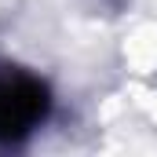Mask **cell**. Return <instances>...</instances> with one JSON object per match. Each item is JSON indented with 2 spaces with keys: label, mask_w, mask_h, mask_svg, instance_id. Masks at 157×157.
<instances>
[{
  "label": "cell",
  "mask_w": 157,
  "mask_h": 157,
  "mask_svg": "<svg viewBox=\"0 0 157 157\" xmlns=\"http://www.w3.org/2000/svg\"><path fill=\"white\" fill-rule=\"evenodd\" d=\"M51 110V95L26 70H0V143H18L44 124Z\"/></svg>",
  "instance_id": "6da1fadb"
}]
</instances>
